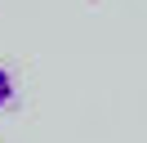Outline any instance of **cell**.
<instances>
[{
  "label": "cell",
  "mask_w": 147,
  "mask_h": 143,
  "mask_svg": "<svg viewBox=\"0 0 147 143\" xmlns=\"http://www.w3.org/2000/svg\"><path fill=\"white\" fill-rule=\"evenodd\" d=\"M9 103H13V76L0 67V107H9Z\"/></svg>",
  "instance_id": "6da1fadb"
}]
</instances>
